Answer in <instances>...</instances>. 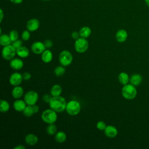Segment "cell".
I'll list each match as a JSON object with an SVG mask.
<instances>
[{
	"label": "cell",
	"instance_id": "1",
	"mask_svg": "<svg viewBox=\"0 0 149 149\" xmlns=\"http://www.w3.org/2000/svg\"><path fill=\"white\" fill-rule=\"evenodd\" d=\"M48 104L50 108L57 113H59L63 112L66 109L67 102L63 97L59 95L52 97Z\"/></svg>",
	"mask_w": 149,
	"mask_h": 149
},
{
	"label": "cell",
	"instance_id": "2",
	"mask_svg": "<svg viewBox=\"0 0 149 149\" xmlns=\"http://www.w3.org/2000/svg\"><path fill=\"white\" fill-rule=\"evenodd\" d=\"M137 90L136 86L132 84H127L123 85L121 93L123 97L126 100H133L137 95Z\"/></svg>",
	"mask_w": 149,
	"mask_h": 149
},
{
	"label": "cell",
	"instance_id": "3",
	"mask_svg": "<svg viewBox=\"0 0 149 149\" xmlns=\"http://www.w3.org/2000/svg\"><path fill=\"white\" fill-rule=\"evenodd\" d=\"M58 118L57 112L51 108L44 110L41 113V119L42 121L47 124L54 123Z\"/></svg>",
	"mask_w": 149,
	"mask_h": 149
},
{
	"label": "cell",
	"instance_id": "4",
	"mask_svg": "<svg viewBox=\"0 0 149 149\" xmlns=\"http://www.w3.org/2000/svg\"><path fill=\"white\" fill-rule=\"evenodd\" d=\"M65 110L69 115L75 116L80 112L81 105L80 102L76 100H70L67 102Z\"/></svg>",
	"mask_w": 149,
	"mask_h": 149
},
{
	"label": "cell",
	"instance_id": "5",
	"mask_svg": "<svg viewBox=\"0 0 149 149\" xmlns=\"http://www.w3.org/2000/svg\"><path fill=\"white\" fill-rule=\"evenodd\" d=\"M89 47L88 42L87 38L83 37H79L78 39L75 40L74 44V47L76 51L78 53L82 54L87 51Z\"/></svg>",
	"mask_w": 149,
	"mask_h": 149
},
{
	"label": "cell",
	"instance_id": "6",
	"mask_svg": "<svg viewBox=\"0 0 149 149\" xmlns=\"http://www.w3.org/2000/svg\"><path fill=\"white\" fill-rule=\"evenodd\" d=\"M73 55L68 50H63L59 54V62L63 66L70 65L73 61Z\"/></svg>",
	"mask_w": 149,
	"mask_h": 149
},
{
	"label": "cell",
	"instance_id": "7",
	"mask_svg": "<svg viewBox=\"0 0 149 149\" xmlns=\"http://www.w3.org/2000/svg\"><path fill=\"white\" fill-rule=\"evenodd\" d=\"M1 54L4 59L10 61L16 55V49L12 44L4 46L2 49Z\"/></svg>",
	"mask_w": 149,
	"mask_h": 149
},
{
	"label": "cell",
	"instance_id": "8",
	"mask_svg": "<svg viewBox=\"0 0 149 149\" xmlns=\"http://www.w3.org/2000/svg\"><path fill=\"white\" fill-rule=\"evenodd\" d=\"M38 93L34 90H30L26 92L24 95L23 100L28 105H33L36 104L38 100Z\"/></svg>",
	"mask_w": 149,
	"mask_h": 149
},
{
	"label": "cell",
	"instance_id": "9",
	"mask_svg": "<svg viewBox=\"0 0 149 149\" xmlns=\"http://www.w3.org/2000/svg\"><path fill=\"white\" fill-rule=\"evenodd\" d=\"M23 80V75L19 72H14L9 77V83L13 86H19Z\"/></svg>",
	"mask_w": 149,
	"mask_h": 149
},
{
	"label": "cell",
	"instance_id": "10",
	"mask_svg": "<svg viewBox=\"0 0 149 149\" xmlns=\"http://www.w3.org/2000/svg\"><path fill=\"white\" fill-rule=\"evenodd\" d=\"M45 49L46 47L44 42L40 41L34 42L31 45V50L35 54H41Z\"/></svg>",
	"mask_w": 149,
	"mask_h": 149
},
{
	"label": "cell",
	"instance_id": "11",
	"mask_svg": "<svg viewBox=\"0 0 149 149\" xmlns=\"http://www.w3.org/2000/svg\"><path fill=\"white\" fill-rule=\"evenodd\" d=\"M40 27V21L36 18H32L29 20L26 23V29L30 31H35Z\"/></svg>",
	"mask_w": 149,
	"mask_h": 149
},
{
	"label": "cell",
	"instance_id": "12",
	"mask_svg": "<svg viewBox=\"0 0 149 149\" xmlns=\"http://www.w3.org/2000/svg\"><path fill=\"white\" fill-rule=\"evenodd\" d=\"M9 65L12 69L16 70H19L23 67L24 63L20 58H14L10 61Z\"/></svg>",
	"mask_w": 149,
	"mask_h": 149
},
{
	"label": "cell",
	"instance_id": "13",
	"mask_svg": "<svg viewBox=\"0 0 149 149\" xmlns=\"http://www.w3.org/2000/svg\"><path fill=\"white\" fill-rule=\"evenodd\" d=\"M104 131L105 135L109 138H114L118 135V133L117 128L112 125L107 126Z\"/></svg>",
	"mask_w": 149,
	"mask_h": 149
},
{
	"label": "cell",
	"instance_id": "14",
	"mask_svg": "<svg viewBox=\"0 0 149 149\" xmlns=\"http://www.w3.org/2000/svg\"><path fill=\"white\" fill-rule=\"evenodd\" d=\"M27 105L24 100L16 99L13 102V109L17 112H23Z\"/></svg>",
	"mask_w": 149,
	"mask_h": 149
},
{
	"label": "cell",
	"instance_id": "15",
	"mask_svg": "<svg viewBox=\"0 0 149 149\" xmlns=\"http://www.w3.org/2000/svg\"><path fill=\"white\" fill-rule=\"evenodd\" d=\"M128 37V34L126 30L125 29L119 30L115 34L116 40L118 42H124L126 41Z\"/></svg>",
	"mask_w": 149,
	"mask_h": 149
},
{
	"label": "cell",
	"instance_id": "16",
	"mask_svg": "<svg viewBox=\"0 0 149 149\" xmlns=\"http://www.w3.org/2000/svg\"><path fill=\"white\" fill-rule=\"evenodd\" d=\"M24 140L27 144L33 146L36 145L38 143V138L36 134L33 133H29L26 136Z\"/></svg>",
	"mask_w": 149,
	"mask_h": 149
},
{
	"label": "cell",
	"instance_id": "17",
	"mask_svg": "<svg viewBox=\"0 0 149 149\" xmlns=\"http://www.w3.org/2000/svg\"><path fill=\"white\" fill-rule=\"evenodd\" d=\"M12 95L15 99H20L24 94V90L22 86H16L12 90Z\"/></svg>",
	"mask_w": 149,
	"mask_h": 149
},
{
	"label": "cell",
	"instance_id": "18",
	"mask_svg": "<svg viewBox=\"0 0 149 149\" xmlns=\"http://www.w3.org/2000/svg\"><path fill=\"white\" fill-rule=\"evenodd\" d=\"M53 58L52 52L48 49H46L41 54V59L43 62L45 63H48L51 62Z\"/></svg>",
	"mask_w": 149,
	"mask_h": 149
},
{
	"label": "cell",
	"instance_id": "19",
	"mask_svg": "<svg viewBox=\"0 0 149 149\" xmlns=\"http://www.w3.org/2000/svg\"><path fill=\"white\" fill-rule=\"evenodd\" d=\"M29 49L25 46H22L19 48L16 49V55H18L20 58H26L29 56Z\"/></svg>",
	"mask_w": 149,
	"mask_h": 149
},
{
	"label": "cell",
	"instance_id": "20",
	"mask_svg": "<svg viewBox=\"0 0 149 149\" xmlns=\"http://www.w3.org/2000/svg\"><path fill=\"white\" fill-rule=\"evenodd\" d=\"M143 78L140 74L135 73L131 76L130 77V83L134 86H137L140 85L142 81Z\"/></svg>",
	"mask_w": 149,
	"mask_h": 149
},
{
	"label": "cell",
	"instance_id": "21",
	"mask_svg": "<svg viewBox=\"0 0 149 149\" xmlns=\"http://www.w3.org/2000/svg\"><path fill=\"white\" fill-rule=\"evenodd\" d=\"M62 92V87L59 84H54L50 90V94L52 97H56L61 95Z\"/></svg>",
	"mask_w": 149,
	"mask_h": 149
},
{
	"label": "cell",
	"instance_id": "22",
	"mask_svg": "<svg viewBox=\"0 0 149 149\" xmlns=\"http://www.w3.org/2000/svg\"><path fill=\"white\" fill-rule=\"evenodd\" d=\"M12 42L9 35L6 34H1L0 36V44L4 47L11 44Z\"/></svg>",
	"mask_w": 149,
	"mask_h": 149
},
{
	"label": "cell",
	"instance_id": "23",
	"mask_svg": "<svg viewBox=\"0 0 149 149\" xmlns=\"http://www.w3.org/2000/svg\"><path fill=\"white\" fill-rule=\"evenodd\" d=\"M118 80L120 84L122 85H125L128 84L130 81V77L128 74L126 72H120L118 75Z\"/></svg>",
	"mask_w": 149,
	"mask_h": 149
},
{
	"label": "cell",
	"instance_id": "24",
	"mask_svg": "<svg viewBox=\"0 0 149 149\" xmlns=\"http://www.w3.org/2000/svg\"><path fill=\"white\" fill-rule=\"evenodd\" d=\"M79 32L80 37L87 38L91 34V30L88 26H83L80 29Z\"/></svg>",
	"mask_w": 149,
	"mask_h": 149
},
{
	"label": "cell",
	"instance_id": "25",
	"mask_svg": "<svg viewBox=\"0 0 149 149\" xmlns=\"http://www.w3.org/2000/svg\"><path fill=\"white\" fill-rule=\"evenodd\" d=\"M54 136H55V140H56V142L59 143H62L65 142L66 140V134L63 131L57 132Z\"/></svg>",
	"mask_w": 149,
	"mask_h": 149
},
{
	"label": "cell",
	"instance_id": "26",
	"mask_svg": "<svg viewBox=\"0 0 149 149\" xmlns=\"http://www.w3.org/2000/svg\"><path fill=\"white\" fill-rule=\"evenodd\" d=\"M10 109V105L8 101L5 100H1L0 101V111L2 113L8 112Z\"/></svg>",
	"mask_w": 149,
	"mask_h": 149
},
{
	"label": "cell",
	"instance_id": "27",
	"mask_svg": "<svg viewBox=\"0 0 149 149\" xmlns=\"http://www.w3.org/2000/svg\"><path fill=\"white\" fill-rule=\"evenodd\" d=\"M46 132L48 135H55L57 132V127L54 123L48 124L46 128Z\"/></svg>",
	"mask_w": 149,
	"mask_h": 149
},
{
	"label": "cell",
	"instance_id": "28",
	"mask_svg": "<svg viewBox=\"0 0 149 149\" xmlns=\"http://www.w3.org/2000/svg\"><path fill=\"white\" fill-rule=\"evenodd\" d=\"M65 72H66V70H65V66H63L62 65L56 66L54 69V73L55 75L58 77L63 76L65 74Z\"/></svg>",
	"mask_w": 149,
	"mask_h": 149
},
{
	"label": "cell",
	"instance_id": "29",
	"mask_svg": "<svg viewBox=\"0 0 149 149\" xmlns=\"http://www.w3.org/2000/svg\"><path fill=\"white\" fill-rule=\"evenodd\" d=\"M23 113L24 115L26 117H31L33 114H34L33 109V106L32 105H27L24 111H23Z\"/></svg>",
	"mask_w": 149,
	"mask_h": 149
},
{
	"label": "cell",
	"instance_id": "30",
	"mask_svg": "<svg viewBox=\"0 0 149 149\" xmlns=\"http://www.w3.org/2000/svg\"><path fill=\"white\" fill-rule=\"evenodd\" d=\"M9 37L12 40V41H14L17 39H19V33L16 30H12L9 33Z\"/></svg>",
	"mask_w": 149,
	"mask_h": 149
},
{
	"label": "cell",
	"instance_id": "31",
	"mask_svg": "<svg viewBox=\"0 0 149 149\" xmlns=\"http://www.w3.org/2000/svg\"><path fill=\"white\" fill-rule=\"evenodd\" d=\"M30 31L28 30H26L22 31L21 34V37L23 41H28L30 38Z\"/></svg>",
	"mask_w": 149,
	"mask_h": 149
},
{
	"label": "cell",
	"instance_id": "32",
	"mask_svg": "<svg viewBox=\"0 0 149 149\" xmlns=\"http://www.w3.org/2000/svg\"><path fill=\"white\" fill-rule=\"evenodd\" d=\"M107 127V125L105 122L102 120L98 121L96 124V127L100 130H104Z\"/></svg>",
	"mask_w": 149,
	"mask_h": 149
},
{
	"label": "cell",
	"instance_id": "33",
	"mask_svg": "<svg viewBox=\"0 0 149 149\" xmlns=\"http://www.w3.org/2000/svg\"><path fill=\"white\" fill-rule=\"evenodd\" d=\"M22 44H23V42L21 40H19V39H17L14 41H13L12 42V45L16 48V49H17L19 48V47H22Z\"/></svg>",
	"mask_w": 149,
	"mask_h": 149
},
{
	"label": "cell",
	"instance_id": "34",
	"mask_svg": "<svg viewBox=\"0 0 149 149\" xmlns=\"http://www.w3.org/2000/svg\"><path fill=\"white\" fill-rule=\"evenodd\" d=\"M44 44L46 47V48L49 49L51 48L53 46V42L51 40H46L44 41Z\"/></svg>",
	"mask_w": 149,
	"mask_h": 149
},
{
	"label": "cell",
	"instance_id": "35",
	"mask_svg": "<svg viewBox=\"0 0 149 149\" xmlns=\"http://www.w3.org/2000/svg\"><path fill=\"white\" fill-rule=\"evenodd\" d=\"M22 75H23V80H25V81L29 80L31 79V74H30L29 72H24V73L22 74Z\"/></svg>",
	"mask_w": 149,
	"mask_h": 149
},
{
	"label": "cell",
	"instance_id": "36",
	"mask_svg": "<svg viewBox=\"0 0 149 149\" xmlns=\"http://www.w3.org/2000/svg\"><path fill=\"white\" fill-rule=\"evenodd\" d=\"M51 95H49L48 94H45L42 96V100L46 102V103H49L52 97Z\"/></svg>",
	"mask_w": 149,
	"mask_h": 149
},
{
	"label": "cell",
	"instance_id": "37",
	"mask_svg": "<svg viewBox=\"0 0 149 149\" xmlns=\"http://www.w3.org/2000/svg\"><path fill=\"white\" fill-rule=\"evenodd\" d=\"M72 37L73 40H75L78 39L79 37H80V34H79V32L76 31H73L72 33Z\"/></svg>",
	"mask_w": 149,
	"mask_h": 149
},
{
	"label": "cell",
	"instance_id": "38",
	"mask_svg": "<svg viewBox=\"0 0 149 149\" xmlns=\"http://www.w3.org/2000/svg\"><path fill=\"white\" fill-rule=\"evenodd\" d=\"M32 106H33V111H34V113H37V112H39L40 108H39V107H38L37 105L35 104V105H32Z\"/></svg>",
	"mask_w": 149,
	"mask_h": 149
},
{
	"label": "cell",
	"instance_id": "39",
	"mask_svg": "<svg viewBox=\"0 0 149 149\" xmlns=\"http://www.w3.org/2000/svg\"><path fill=\"white\" fill-rule=\"evenodd\" d=\"M23 0H10V1L14 4H20L23 2Z\"/></svg>",
	"mask_w": 149,
	"mask_h": 149
},
{
	"label": "cell",
	"instance_id": "40",
	"mask_svg": "<svg viewBox=\"0 0 149 149\" xmlns=\"http://www.w3.org/2000/svg\"><path fill=\"white\" fill-rule=\"evenodd\" d=\"M14 148L15 149H25L26 147L22 144H19V145H17V146H16L15 147H14Z\"/></svg>",
	"mask_w": 149,
	"mask_h": 149
},
{
	"label": "cell",
	"instance_id": "41",
	"mask_svg": "<svg viewBox=\"0 0 149 149\" xmlns=\"http://www.w3.org/2000/svg\"><path fill=\"white\" fill-rule=\"evenodd\" d=\"M0 22H2V19H3V10L2 9H0Z\"/></svg>",
	"mask_w": 149,
	"mask_h": 149
},
{
	"label": "cell",
	"instance_id": "42",
	"mask_svg": "<svg viewBox=\"0 0 149 149\" xmlns=\"http://www.w3.org/2000/svg\"><path fill=\"white\" fill-rule=\"evenodd\" d=\"M144 2L146 3V4L147 5V6H148L149 7V0H144Z\"/></svg>",
	"mask_w": 149,
	"mask_h": 149
},
{
	"label": "cell",
	"instance_id": "43",
	"mask_svg": "<svg viewBox=\"0 0 149 149\" xmlns=\"http://www.w3.org/2000/svg\"><path fill=\"white\" fill-rule=\"evenodd\" d=\"M42 1H50V0H42Z\"/></svg>",
	"mask_w": 149,
	"mask_h": 149
}]
</instances>
